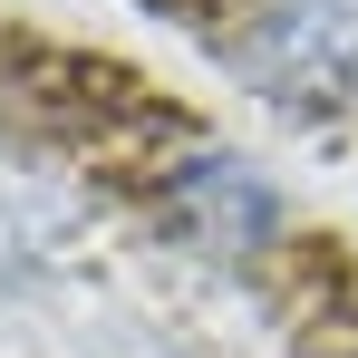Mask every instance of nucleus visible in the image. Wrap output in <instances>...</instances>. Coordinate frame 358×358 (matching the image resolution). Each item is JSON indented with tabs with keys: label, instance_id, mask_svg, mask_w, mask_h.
Listing matches in <instances>:
<instances>
[{
	"label": "nucleus",
	"instance_id": "obj_1",
	"mask_svg": "<svg viewBox=\"0 0 358 358\" xmlns=\"http://www.w3.org/2000/svg\"><path fill=\"white\" fill-rule=\"evenodd\" d=\"M252 68L281 87V97H320L358 68V10L349 0H281L262 29H252Z\"/></svg>",
	"mask_w": 358,
	"mask_h": 358
},
{
	"label": "nucleus",
	"instance_id": "obj_2",
	"mask_svg": "<svg viewBox=\"0 0 358 358\" xmlns=\"http://www.w3.org/2000/svg\"><path fill=\"white\" fill-rule=\"evenodd\" d=\"M184 213L223 242H252V233H271V184L233 155H203V165H184Z\"/></svg>",
	"mask_w": 358,
	"mask_h": 358
},
{
	"label": "nucleus",
	"instance_id": "obj_3",
	"mask_svg": "<svg viewBox=\"0 0 358 358\" xmlns=\"http://www.w3.org/2000/svg\"><path fill=\"white\" fill-rule=\"evenodd\" d=\"M136 358H155V349H136Z\"/></svg>",
	"mask_w": 358,
	"mask_h": 358
}]
</instances>
